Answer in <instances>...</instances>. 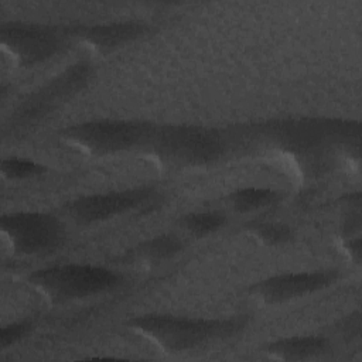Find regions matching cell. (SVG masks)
<instances>
[{
	"instance_id": "1",
	"label": "cell",
	"mask_w": 362,
	"mask_h": 362,
	"mask_svg": "<svg viewBox=\"0 0 362 362\" xmlns=\"http://www.w3.org/2000/svg\"><path fill=\"white\" fill-rule=\"evenodd\" d=\"M245 318L208 320L164 314H147L133 318L130 324L163 348L187 351L216 338H228L243 328Z\"/></svg>"
},
{
	"instance_id": "2",
	"label": "cell",
	"mask_w": 362,
	"mask_h": 362,
	"mask_svg": "<svg viewBox=\"0 0 362 362\" xmlns=\"http://www.w3.org/2000/svg\"><path fill=\"white\" fill-rule=\"evenodd\" d=\"M31 281L57 300H69L107 291L120 283V276L103 266L68 263L37 270Z\"/></svg>"
},
{
	"instance_id": "3",
	"label": "cell",
	"mask_w": 362,
	"mask_h": 362,
	"mask_svg": "<svg viewBox=\"0 0 362 362\" xmlns=\"http://www.w3.org/2000/svg\"><path fill=\"white\" fill-rule=\"evenodd\" d=\"M1 230L11 247L23 255L52 252L66 238L64 223L54 215L42 212L7 214L1 218Z\"/></svg>"
},
{
	"instance_id": "4",
	"label": "cell",
	"mask_w": 362,
	"mask_h": 362,
	"mask_svg": "<svg viewBox=\"0 0 362 362\" xmlns=\"http://www.w3.org/2000/svg\"><path fill=\"white\" fill-rule=\"evenodd\" d=\"M153 136L154 146L160 151L188 163H206L218 158L223 151L222 136L208 127L167 126Z\"/></svg>"
},
{
	"instance_id": "5",
	"label": "cell",
	"mask_w": 362,
	"mask_h": 362,
	"mask_svg": "<svg viewBox=\"0 0 362 362\" xmlns=\"http://www.w3.org/2000/svg\"><path fill=\"white\" fill-rule=\"evenodd\" d=\"M66 136L90 150L117 151L153 136V129L148 123L139 120L102 119L75 124L66 129Z\"/></svg>"
},
{
	"instance_id": "6",
	"label": "cell",
	"mask_w": 362,
	"mask_h": 362,
	"mask_svg": "<svg viewBox=\"0 0 362 362\" xmlns=\"http://www.w3.org/2000/svg\"><path fill=\"white\" fill-rule=\"evenodd\" d=\"M153 197L154 191L148 187L83 195L71 202L69 212L78 221L86 223L99 222L143 206L146 202H150Z\"/></svg>"
},
{
	"instance_id": "7",
	"label": "cell",
	"mask_w": 362,
	"mask_h": 362,
	"mask_svg": "<svg viewBox=\"0 0 362 362\" xmlns=\"http://www.w3.org/2000/svg\"><path fill=\"white\" fill-rule=\"evenodd\" d=\"M89 76V65L78 62L69 66L61 75H58L49 83H47L41 90L34 93L28 100L21 103V106L16 112V122L18 124L33 120L35 122L48 110H51L59 100L81 89L88 82Z\"/></svg>"
},
{
	"instance_id": "8",
	"label": "cell",
	"mask_w": 362,
	"mask_h": 362,
	"mask_svg": "<svg viewBox=\"0 0 362 362\" xmlns=\"http://www.w3.org/2000/svg\"><path fill=\"white\" fill-rule=\"evenodd\" d=\"M1 41L23 62H37L52 55L61 37L49 27L33 23H10L1 27Z\"/></svg>"
},
{
	"instance_id": "9",
	"label": "cell",
	"mask_w": 362,
	"mask_h": 362,
	"mask_svg": "<svg viewBox=\"0 0 362 362\" xmlns=\"http://www.w3.org/2000/svg\"><path fill=\"white\" fill-rule=\"evenodd\" d=\"M338 277L335 270L290 272L259 281L253 291L267 303H281L301 297L332 284Z\"/></svg>"
},
{
	"instance_id": "10",
	"label": "cell",
	"mask_w": 362,
	"mask_h": 362,
	"mask_svg": "<svg viewBox=\"0 0 362 362\" xmlns=\"http://www.w3.org/2000/svg\"><path fill=\"white\" fill-rule=\"evenodd\" d=\"M329 346L324 337L307 335L279 339L269 345V352L281 359H303L322 354Z\"/></svg>"
},
{
	"instance_id": "11",
	"label": "cell",
	"mask_w": 362,
	"mask_h": 362,
	"mask_svg": "<svg viewBox=\"0 0 362 362\" xmlns=\"http://www.w3.org/2000/svg\"><path fill=\"white\" fill-rule=\"evenodd\" d=\"M146 30V25L140 23H112V24H100L88 27V30L83 33V35L99 45H116L119 42L127 41L130 38H134L140 35Z\"/></svg>"
},
{
	"instance_id": "12",
	"label": "cell",
	"mask_w": 362,
	"mask_h": 362,
	"mask_svg": "<svg viewBox=\"0 0 362 362\" xmlns=\"http://www.w3.org/2000/svg\"><path fill=\"white\" fill-rule=\"evenodd\" d=\"M229 199L235 209L240 212H247L276 204L279 199V192L270 188L246 187L233 191L229 195Z\"/></svg>"
},
{
	"instance_id": "13",
	"label": "cell",
	"mask_w": 362,
	"mask_h": 362,
	"mask_svg": "<svg viewBox=\"0 0 362 362\" xmlns=\"http://www.w3.org/2000/svg\"><path fill=\"white\" fill-rule=\"evenodd\" d=\"M225 221H226L225 215L219 211L194 212V214H188L182 219L185 228L197 236H204L218 230L219 228H222Z\"/></svg>"
},
{
	"instance_id": "14",
	"label": "cell",
	"mask_w": 362,
	"mask_h": 362,
	"mask_svg": "<svg viewBox=\"0 0 362 362\" xmlns=\"http://www.w3.org/2000/svg\"><path fill=\"white\" fill-rule=\"evenodd\" d=\"M1 171L7 178L24 180V178H30V177L42 174L45 171V167L33 160L20 158V157H8V158L3 160Z\"/></svg>"
},
{
	"instance_id": "15",
	"label": "cell",
	"mask_w": 362,
	"mask_h": 362,
	"mask_svg": "<svg viewBox=\"0 0 362 362\" xmlns=\"http://www.w3.org/2000/svg\"><path fill=\"white\" fill-rule=\"evenodd\" d=\"M182 249V242L175 235H161L146 242L143 246L144 255L151 259L160 260L171 257Z\"/></svg>"
},
{
	"instance_id": "16",
	"label": "cell",
	"mask_w": 362,
	"mask_h": 362,
	"mask_svg": "<svg viewBox=\"0 0 362 362\" xmlns=\"http://www.w3.org/2000/svg\"><path fill=\"white\" fill-rule=\"evenodd\" d=\"M252 228L269 243H283L291 236V229L280 222H257L252 225Z\"/></svg>"
},
{
	"instance_id": "17",
	"label": "cell",
	"mask_w": 362,
	"mask_h": 362,
	"mask_svg": "<svg viewBox=\"0 0 362 362\" xmlns=\"http://www.w3.org/2000/svg\"><path fill=\"white\" fill-rule=\"evenodd\" d=\"M31 329V325L27 321H20V322H13L1 328L0 332V344L1 348H7L8 345H13L23 339Z\"/></svg>"
}]
</instances>
